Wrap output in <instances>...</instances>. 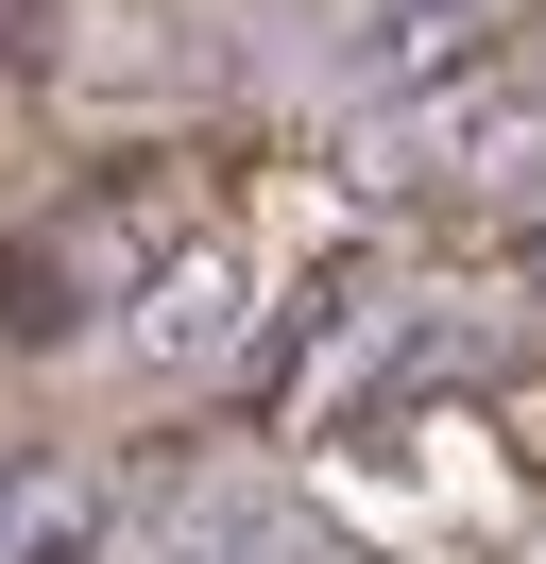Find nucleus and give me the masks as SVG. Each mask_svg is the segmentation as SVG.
<instances>
[{
  "instance_id": "obj_1",
  "label": "nucleus",
  "mask_w": 546,
  "mask_h": 564,
  "mask_svg": "<svg viewBox=\"0 0 546 564\" xmlns=\"http://www.w3.org/2000/svg\"><path fill=\"white\" fill-rule=\"evenodd\" d=\"M478 18H495V0H341L325 86H341V104H393V86H461V69H478Z\"/></svg>"
},
{
  "instance_id": "obj_2",
  "label": "nucleus",
  "mask_w": 546,
  "mask_h": 564,
  "mask_svg": "<svg viewBox=\"0 0 546 564\" xmlns=\"http://www.w3.org/2000/svg\"><path fill=\"white\" fill-rule=\"evenodd\" d=\"M393 154H410V172H444V188H546V86H478V104H427Z\"/></svg>"
},
{
  "instance_id": "obj_3",
  "label": "nucleus",
  "mask_w": 546,
  "mask_h": 564,
  "mask_svg": "<svg viewBox=\"0 0 546 564\" xmlns=\"http://www.w3.org/2000/svg\"><path fill=\"white\" fill-rule=\"evenodd\" d=\"M222 343H239V274H222V257H171L154 308H136V359H154V377H188V359H222Z\"/></svg>"
},
{
  "instance_id": "obj_4",
  "label": "nucleus",
  "mask_w": 546,
  "mask_h": 564,
  "mask_svg": "<svg viewBox=\"0 0 546 564\" xmlns=\"http://www.w3.org/2000/svg\"><path fill=\"white\" fill-rule=\"evenodd\" d=\"M120 530V479H18L0 496V564H102Z\"/></svg>"
},
{
  "instance_id": "obj_5",
  "label": "nucleus",
  "mask_w": 546,
  "mask_h": 564,
  "mask_svg": "<svg viewBox=\"0 0 546 564\" xmlns=\"http://www.w3.org/2000/svg\"><path fill=\"white\" fill-rule=\"evenodd\" d=\"M529 308H546V240H529Z\"/></svg>"
}]
</instances>
